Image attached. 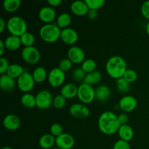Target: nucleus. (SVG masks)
Instances as JSON below:
<instances>
[{"mask_svg":"<svg viewBox=\"0 0 149 149\" xmlns=\"http://www.w3.org/2000/svg\"><path fill=\"white\" fill-rule=\"evenodd\" d=\"M98 128L105 135H113L118 132L121 125L113 112L106 111L101 113L98 119Z\"/></svg>","mask_w":149,"mask_h":149,"instance_id":"nucleus-1","label":"nucleus"},{"mask_svg":"<svg viewBox=\"0 0 149 149\" xmlns=\"http://www.w3.org/2000/svg\"><path fill=\"white\" fill-rule=\"evenodd\" d=\"M127 69V63L123 58L118 55L109 58L106 64V70L109 76L115 79L122 78Z\"/></svg>","mask_w":149,"mask_h":149,"instance_id":"nucleus-2","label":"nucleus"},{"mask_svg":"<svg viewBox=\"0 0 149 149\" xmlns=\"http://www.w3.org/2000/svg\"><path fill=\"white\" fill-rule=\"evenodd\" d=\"M61 29L56 23H48L42 26L39 29V36L47 43H54L61 39Z\"/></svg>","mask_w":149,"mask_h":149,"instance_id":"nucleus-3","label":"nucleus"},{"mask_svg":"<svg viewBox=\"0 0 149 149\" xmlns=\"http://www.w3.org/2000/svg\"><path fill=\"white\" fill-rule=\"evenodd\" d=\"M7 29L13 36L20 37L27 32V23L20 16H13L7 21Z\"/></svg>","mask_w":149,"mask_h":149,"instance_id":"nucleus-4","label":"nucleus"},{"mask_svg":"<svg viewBox=\"0 0 149 149\" xmlns=\"http://www.w3.org/2000/svg\"><path fill=\"white\" fill-rule=\"evenodd\" d=\"M77 97L83 104L91 103L95 99V90L93 86L83 82L78 87Z\"/></svg>","mask_w":149,"mask_h":149,"instance_id":"nucleus-5","label":"nucleus"},{"mask_svg":"<svg viewBox=\"0 0 149 149\" xmlns=\"http://www.w3.org/2000/svg\"><path fill=\"white\" fill-rule=\"evenodd\" d=\"M21 57L25 62L33 65L40 61L41 54L35 47H24L21 51Z\"/></svg>","mask_w":149,"mask_h":149,"instance_id":"nucleus-6","label":"nucleus"},{"mask_svg":"<svg viewBox=\"0 0 149 149\" xmlns=\"http://www.w3.org/2000/svg\"><path fill=\"white\" fill-rule=\"evenodd\" d=\"M35 81L31 74L25 71L18 79H17V87L20 91L25 93H29L33 90L35 84Z\"/></svg>","mask_w":149,"mask_h":149,"instance_id":"nucleus-7","label":"nucleus"},{"mask_svg":"<svg viewBox=\"0 0 149 149\" xmlns=\"http://www.w3.org/2000/svg\"><path fill=\"white\" fill-rule=\"evenodd\" d=\"M54 97L52 93L46 90L39 91L36 95V107L40 109H47L53 103Z\"/></svg>","mask_w":149,"mask_h":149,"instance_id":"nucleus-8","label":"nucleus"},{"mask_svg":"<svg viewBox=\"0 0 149 149\" xmlns=\"http://www.w3.org/2000/svg\"><path fill=\"white\" fill-rule=\"evenodd\" d=\"M65 79V74L59 68H54L48 74L47 80L49 84L53 87H61Z\"/></svg>","mask_w":149,"mask_h":149,"instance_id":"nucleus-9","label":"nucleus"},{"mask_svg":"<svg viewBox=\"0 0 149 149\" xmlns=\"http://www.w3.org/2000/svg\"><path fill=\"white\" fill-rule=\"evenodd\" d=\"M67 58L72 62V63H82L85 61V53L81 47L78 46H72L68 49Z\"/></svg>","mask_w":149,"mask_h":149,"instance_id":"nucleus-10","label":"nucleus"},{"mask_svg":"<svg viewBox=\"0 0 149 149\" xmlns=\"http://www.w3.org/2000/svg\"><path fill=\"white\" fill-rule=\"evenodd\" d=\"M138 102L136 98L132 95H125L119 100V108L125 113L132 112L136 109Z\"/></svg>","mask_w":149,"mask_h":149,"instance_id":"nucleus-11","label":"nucleus"},{"mask_svg":"<svg viewBox=\"0 0 149 149\" xmlns=\"http://www.w3.org/2000/svg\"><path fill=\"white\" fill-rule=\"evenodd\" d=\"M69 113L77 119H85L90 115V109L83 103H74L69 108Z\"/></svg>","mask_w":149,"mask_h":149,"instance_id":"nucleus-12","label":"nucleus"},{"mask_svg":"<svg viewBox=\"0 0 149 149\" xmlns=\"http://www.w3.org/2000/svg\"><path fill=\"white\" fill-rule=\"evenodd\" d=\"M74 138L68 133L64 132L61 135L55 138V145L61 149H71L74 146Z\"/></svg>","mask_w":149,"mask_h":149,"instance_id":"nucleus-13","label":"nucleus"},{"mask_svg":"<svg viewBox=\"0 0 149 149\" xmlns=\"http://www.w3.org/2000/svg\"><path fill=\"white\" fill-rule=\"evenodd\" d=\"M61 39L68 45H73L77 43L79 39L78 33L71 28L62 29L61 33Z\"/></svg>","mask_w":149,"mask_h":149,"instance_id":"nucleus-14","label":"nucleus"},{"mask_svg":"<svg viewBox=\"0 0 149 149\" xmlns=\"http://www.w3.org/2000/svg\"><path fill=\"white\" fill-rule=\"evenodd\" d=\"M38 16L39 20L46 24L52 23V22L55 20V18H57L55 10L49 6H46L41 8L39 11Z\"/></svg>","mask_w":149,"mask_h":149,"instance_id":"nucleus-15","label":"nucleus"},{"mask_svg":"<svg viewBox=\"0 0 149 149\" xmlns=\"http://www.w3.org/2000/svg\"><path fill=\"white\" fill-rule=\"evenodd\" d=\"M3 126L10 131L17 130L20 126V119L15 114H8L3 119Z\"/></svg>","mask_w":149,"mask_h":149,"instance_id":"nucleus-16","label":"nucleus"},{"mask_svg":"<svg viewBox=\"0 0 149 149\" xmlns=\"http://www.w3.org/2000/svg\"><path fill=\"white\" fill-rule=\"evenodd\" d=\"M71 10L76 15L83 16L88 13L89 8L85 1L77 0V1H74L71 3Z\"/></svg>","mask_w":149,"mask_h":149,"instance_id":"nucleus-17","label":"nucleus"},{"mask_svg":"<svg viewBox=\"0 0 149 149\" xmlns=\"http://www.w3.org/2000/svg\"><path fill=\"white\" fill-rule=\"evenodd\" d=\"M78 87L73 83L65 84L61 87V95H62L65 99H72L77 97Z\"/></svg>","mask_w":149,"mask_h":149,"instance_id":"nucleus-18","label":"nucleus"},{"mask_svg":"<svg viewBox=\"0 0 149 149\" xmlns=\"http://www.w3.org/2000/svg\"><path fill=\"white\" fill-rule=\"evenodd\" d=\"M0 87L4 92L12 91L15 87V80L6 74L1 75Z\"/></svg>","mask_w":149,"mask_h":149,"instance_id":"nucleus-19","label":"nucleus"},{"mask_svg":"<svg viewBox=\"0 0 149 149\" xmlns=\"http://www.w3.org/2000/svg\"><path fill=\"white\" fill-rule=\"evenodd\" d=\"M111 95L110 88L106 85H100L95 90V99L98 101L106 102Z\"/></svg>","mask_w":149,"mask_h":149,"instance_id":"nucleus-20","label":"nucleus"},{"mask_svg":"<svg viewBox=\"0 0 149 149\" xmlns=\"http://www.w3.org/2000/svg\"><path fill=\"white\" fill-rule=\"evenodd\" d=\"M118 134L121 140L125 141H130L134 137V130L130 125H121L118 130Z\"/></svg>","mask_w":149,"mask_h":149,"instance_id":"nucleus-21","label":"nucleus"},{"mask_svg":"<svg viewBox=\"0 0 149 149\" xmlns=\"http://www.w3.org/2000/svg\"><path fill=\"white\" fill-rule=\"evenodd\" d=\"M4 42L6 49L10 51L17 50V49L20 48V47L22 45L20 38L18 37V36H13V35L7 36Z\"/></svg>","mask_w":149,"mask_h":149,"instance_id":"nucleus-22","label":"nucleus"},{"mask_svg":"<svg viewBox=\"0 0 149 149\" xmlns=\"http://www.w3.org/2000/svg\"><path fill=\"white\" fill-rule=\"evenodd\" d=\"M55 144V137L49 134H44L39 140V146L43 149H52Z\"/></svg>","mask_w":149,"mask_h":149,"instance_id":"nucleus-23","label":"nucleus"},{"mask_svg":"<svg viewBox=\"0 0 149 149\" xmlns=\"http://www.w3.org/2000/svg\"><path fill=\"white\" fill-rule=\"evenodd\" d=\"M57 26L62 30V29L69 28L68 26L71 23V16L67 13H63L60 14L56 18Z\"/></svg>","mask_w":149,"mask_h":149,"instance_id":"nucleus-24","label":"nucleus"},{"mask_svg":"<svg viewBox=\"0 0 149 149\" xmlns=\"http://www.w3.org/2000/svg\"><path fill=\"white\" fill-rule=\"evenodd\" d=\"M20 103L24 107L28 109H33L36 107V96L31 93H24L20 97Z\"/></svg>","mask_w":149,"mask_h":149,"instance_id":"nucleus-25","label":"nucleus"},{"mask_svg":"<svg viewBox=\"0 0 149 149\" xmlns=\"http://www.w3.org/2000/svg\"><path fill=\"white\" fill-rule=\"evenodd\" d=\"M32 76L36 83H42L48 77L47 70L42 66H38L33 70Z\"/></svg>","mask_w":149,"mask_h":149,"instance_id":"nucleus-26","label":"nucleus"},{"mask_svg":"<svg viewBox=\"0 0 149 149\" xmlns=\"http://www.w3.org/2000/svg\"><path fill=\"white\" fill-rule=\"evenodd\" d=\"M24 72L25 71L23 66H21L19 64L13 63L10 65L6 74L15 79H18Z\"/></svg>","mask_w":149,"mask_h":149,"instance_id":"nucleus-27","label":"nucleus"},{"mask_svg":"<svg viewBox=\"0 0 149 149\" xmlns=\"http://www.w3.org/2000/svg\"><path fill=\"white\" fill-rule=\"evenodd\" d=\"M102 79L101 73L98 71H94L91 73L87 74L85 79H84V83L93 86L94 84H97L99 81H100Z\"/></svg>","mask_w":149,"mask_h":149,"instance_id":"nucleus-28","label":"nucleus"},{"mask_svg":"<svg viewBox=\"0 0 149 149\" xmlns=\"http://www.w3.org/2000/svg\"><path fill=\"white\" fill-rule=\"evenodd\" d=\"M20 0H4L2 3L4 10L8 13L15 12L20 7Z\"/></svg>","mask_w":149,"mask_h":149,"instance_id":"nucleus-29","label":"nucleus"},{"mask_svg":"<svg viewBox=\"0 0 149 149\" xmlns=\"http://www.w3.org/2000/svg\"><path fill=\"white\" fill-rule=\"evenodd\" d=\"M116 86L118 91L122 94H125L130 90V84L123 77L116 80Z\"/></svg>","mask_w":149,"mask_h":149,"instance_id":"nucleus-30","label":"nucleus"},{"mask_svg":"<svg viewBox=\"0 0 149 149\" xmlns=\"http://www.w3.org/2000/svg\"><path fill=\"white\" fill-rule=\"evenodd\" d=\"M96 67H97V64L96 62L93 59H85V61L81 63V69L86 73V74H89L93 71H95Z\"/></svg>","mask_w":149,"mask_h":149,"instance_id":"nucleus-31","label":"nucleus"},{"mask_svg":"<svg viewBox=\"0 0 149 149\" xmlns=\"http://www.w3.org/2000/svg\"><path fill=\"white\" fill-rule=\"evenodd\" d=\"M20 41L22 45L24 47L33 46L35 42V36L31 32H26L24 34L20 36Z\"/></svg>","mask_w":149,"mask_h":149,"instance_id":"nucleus-32","label":"nucleus"},{"mask_svg":"<svg viewBox=\"0 0 149 149\" xmlns=\"http://www.w3.org/2000/svg\"><path fill=\"white\" fill-rule=\"evenodd\" d=\"M86 75H87V74L81 69V68H77L73 71L72 79L74 81H78V82H80V81L84 82Z\"/></svg>","mask_w":149,"mask_h":149,"instance_id":"nucleus-33","label":"nucleus"},{"mask_svg":"<svg viewBox=\"0 0 149 149\" xmlns=\"http://www.w3.org/2000/svg\"><path fill=\"white\" fill-rule=\"evenodd\" d=\"M89 10H97L105 4L104 0H85Z\"/></svg>","mask_w":149,"mask_h":149,"instance_id":"nucleus-34","label":"nucleus"},{"mask_svg":"<svg viewBox=\"0 0 149 149\" xmlns=\"http://www.w3.org/2000/svg\"><path fill=\"white\" fill-rule=\"evenodd\" d=\"M123 78L126 80L127 81L131 84L132 82H135L138 79V74L137 72L133 69L131 68H127V71H125V74L123 76Z\"/></svg>","mask_w":149,"mask_h":149,"instance_id":"nucleus-35","label":"nucleus"},{"mask_svg":"<svg viewBox=\"0 0 149 149\" xmlns=\"http://www.w3.org/2000/svg\"><path fill=\"white\" fill-rule=\"evenodd\" d=\"M65 103H66V99L62 95L60 94L54 97L52 106L57 109H61L65 106Z\"/></svg>","mask_w":149,"mask_h":149,"instance_id":"nucleus-36","label":"nucleus"},{"mask_svg":"<svg viewBox=\"0 0 149 149\" xmlns=\"http://www.w3.org/2000/svg\"><path fill=\"white\" fill-rule=\"evenodd\" d=\"M50 134L53 135L54 137L57 138V137L60 136V135H62L63 132V127L61 126L60 124L55 123L53 125H51L50 127Z\"/></svg>","mask_w":149,"mask_h":149,"instance_id":"nucleus-37","label":"nucleus"},{"mask_svg":"<svg viewBox=\"0 0 149 149\" xmlns=\"http://www.w3.org/2000/svg\"><path fill=\"white\" fill-rule=\"evenodd\" d=\"M71 67H72V62L68 58L62 59L58 64V68L65 73L69 71Z\"/></svg>","mask_w":149,"mask_h":149,"instance_id":"nucleus-38","label":"nucleus"},{"mask_svg":"<svg viewBox=\"0 0 149 149\" xmlns=\"http://www.w3.org/2000/svg\"><path fill=\"white\" fill-rule=\"evenodd\" d=\"M10 64L9 63L8 60L4 57L0 58V74L1 75L5 74L10 67Z\"/></svg>","mask_w":149,"mask_h":149,"instance_id":"nucleus-39","label":"nucleus"},{"mask_svg":"<svg viewBox=\"0 0 149 149\" xmlns=\"http://www.w3.org/2000/svg\"><path fill=\"white\" fill-rule=\"evenodd\" d=\"M113 149H130V146L129 142L120 139L115 143Z\"/></svg>","mask_w":149,"mask_h":149,"instance_id":"nucleus-40","label":"nucleus"},{"mask_svg":"<svg viewBox=\"0 0 149 149\" xmlns=\"http://www.w3.org/2000/svg\"><path fill=\"white\" fill-rule=\"evenodd\" d=\"M141 13L146 19L149 20V0L143 3L141 6Z\"/></svg>","mask_w":149,"mask_h":149,"instance_id":"nucleus-41","label":"nucleus"},{"mask_svg":"<svg viewBox=\"0 0 149 149\" xmlns=\"http://www.w3.org/2000/svg\"><path fill=\"white\" fill-rule=\"evenodd\" d=\"M117 117L119 122L120 123L121 125H127V122L129 121V117H128V115L126 113H120L119 115H118Z\"/></svg>","mask_w":149,"mask_h":149,"instance_id":"nucleus-42","label":"nucleus"},{"mask_svg":"<svg viewBox=\"0 0 149 149\" xmlns=\"http://www.w3.org/2000/svg\"><path fill=\"white\" fill-rule=\"evenodd\" d=\"M97 10H89L88 13L87 14V17H88L90 20H95L96 19V17H97Z\"/></svg>","mask_w":149,"mask_h":149,"instance_id":"nucleus-43","label":"nucleus"},{"mask_svg":"<svg viewBox=\"0 0 149 149\" xmlns=\"http://www.w3.org/2000/svg\"><path fill=\"white\" fill-rule=\"evenodd\" d=\"M62 3V0H48L47 4H49V7H56L60 6Z\"/></svg>","mask_w":149,"mask_h":149,"instance_id":"nucleus-44","label":"nucleus"},{"mask_svg":"<svg viewBox=\"0 0 149 149\" xmlns=\"http://www.w3.org/2000/svg\"><path fill=\"white\" fill-rule=\"evenodd\" d=\"M6 28H7V23L4 20V18L1 17L0 18V33H2L5 30Z\"/></svg>","mask_w":149,"mask_h":149,"instance_id":"nucleus-45","label":"nucleus"},{"mask_svg":"<svg viewBox=\"0 0 149 149\" xmlns=\"http://www.w3.org/2000/svg\"><path fill=\"white\" fill-rule=\"evenodd\" d=\"M0 47H1V50H0V56L3 57V54L4 52V49H6L5 45H4V42L1 39L0 40Z\"/></svg>","mask_w":149,"mask_h":149,"instance_id":"nucleus-46","label":"nucleus"},{"mask_svg":"<svg viewBox=\"0 0 149 149\" xmlns=\"http://www.w3.org/2000/svg\"><path fill=\"white\" fill-rule=\"evenodd\" d=\"M146 31L147 34H148V36H149V20L148 23H147L146 26Z\"/></svg>","mask_w":149,"mask_h":149,"instance_id":"nucleus-47","label":"nucleus"},{"mask_svg":"<svg viewBox=\"0 0 149 149\" xmlns=\"http://www.w3.org/2000/svg\"><path fill=\"white\" fill-rule=\"evenodd\" d=\"M1 149H13V148H12L10 146H5L2 147Z\"/></svg>","mask_w":149,"mask_h":149,"instance_id":"nucleus-48","label":"nucleus"},{"mask_svg":"<svg viewBox=\"0 0 149 149\" xmlns=\"http://www.w3.org/2000/svg\"><path fill=\"white\" fill-rule=\"evenodd\" d=\"M52 149H61V148H58V147H57V148H52Z\"/></svg>","mask_w":149,"mask_h":149,"instance_id":"nucleus-49","label":"nucleus"}]
</instances>
